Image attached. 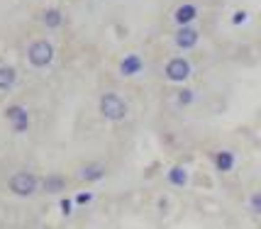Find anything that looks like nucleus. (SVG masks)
Instances as JSON below:
<instances>
[{
    "instance_id": "18",
    "label": "nucleus",
    "mask_w": 261,
    "mask_h": 229,
    "mask_svg": "<svg viewBox=\"0 0 261 229\" xmlns=\"http://www.w3.org/2000/svg\"><path fill=\"white\" fill-rule=\"evenodd\" d=\"M59 210H61L64 217H71V212H73V200H71V197H64V200L59 203Z\"/></svg>"
},
{
    "instance_id": "8",
    "label": "nucleus",
    "mask_w": 261,
    "mask_h": 229,
    "mask_svg": "<svg viewBox=\"0 0 261 229\" xmlns=\"http://www.w3.org/2000/svg\"><path fill=\"white\" fill-rule=\"evenodd\" d=\"M76 178H79L81 183H98V181L105 178V166H102L100 161H91V163L81 166L79 171H76Z\"/></svg>"
},
{
    "instance_id": "14",
    "label": "nucleus",
    "mask_w": 261,
    "mask_h": 229,
    "mask_svg": "<svg viewBox=\"0 0 261 229\" xmlns=\"http://www.w3.org/2000/svg\"><path fill=\"white\" fill-rule=\"evenodd\" d=\"M17 83V71L12 66H0V91H10Z\"/></svg>"
},
{
    "instance_id": "11",
    "label": "nucleus",
    "mask_w": 261,
    "mask_h": 229,
    "mask_svg": "<svg viewBox=\"0 0 261 229\" xmlns=\"http://www.w3.org/2000/svg\"><path fill=\"white\" fill-rule=\"evenodd\" d=\"M234 163H237V159H234V154L229 149H217L215 154H213V166H215L217 173L234 171Z\"/></svg>"
},
{
    "instance_id": "17",
    "label": "nucleus",
    "mask_w": 261,
    "mask_h": 229,
    "mask_svg": "<svg viewBox=\"0 0 261 229\" xmlns=\"http://www.w3.org/2000/svg\"><path fill=\"white\" fill-rule=\"evenodd\" d=\"M249 210L254 215H261V193H251L249 197Z\"/></svg>"
},
{
    "instance_id": "1",
    "label": "nucleus",
    "mask_w": 261,
    "mask_h": 229,
    "mask_svg": "<svg viewBox=\"0 0 261 229\" xmlns=\"http://www.w3.org/2000/svg\"><path fill=\"white\" fill-rule=\"evenodd\" d=\"M98 110H100V117L108 120V122H122L127 114H129V107H127L125 98L120 93H102L100 103H98Z\"/></svg>"
},
{
    "instance_id": "6",
    "label": "nucleus",
    "mask_w": 261,
    "mask_h": 229,
    "mask_svg": "<svg viewBox=\"0 0 261 229\" xmlns=\"http://www.w3.org/2000/svg\"><path fill=\"white\" fill-rule=\"evenodd\" d=\"M200 42V32L195 30L193 24H188V27H178L176 30V35H173V44L178 46L181 51H191L195 49Z\"/></svg>"
},
{
    "instance_id": "15",
    "label": "nucleus",
    "mask_w": 261,
    "mask_h": 229,
    "mask_svg": "<svg viewBox=\"0 0 261 229\" xmlns=\"http://www.w3.org/2000/svg\"><path fill=\"white\" fill-rule=\"evenodd\" d=\"M193 103H195L193 88H178V91H176V105H178V107H191Z\"/></svg>"
},
{
    "instance_id": "12",
    "label": "nucleus",
    "mask_w": 261,
    "mask_h": 229,
    "mask_svg": "<svg viewBox=\"0 0 261 229\" xmlns=\"http://www.w3.org/2000/svg\"><path fill=\"white\" fill-rule=\"evenodd\" d=\"M166 181H169L173 188H186L188 185V171L183 168V166H171L169 173H166Z\"/></svg>"
},
{
    "instance_id": "2",
    "label": "nucleus",
    "mask_w": 261,
    "mask_h": 229,
    "mask_svg": "<svg viewBox=\"0 0 261 229\" xmlns=\"http://www.w3.org/2000/svg\"><path fill=\"white\" fill-rule=\"evenodd\" d=\"M57 56V49L49 39H34L30 49H27V61L32 69H46L51 66V61Z\"/></svg>"
},
{
    "instance_id": "5",
    "label": "nucleus",
    "mask_w": 261,
    "mask_h": 229,
    "mask_svg": "<svg viewBox=\"0 0 261 229\" xmlns=\"http://www.w3.org/2000/svg\"><path fill=\"white\" fill-rule=\"evenodd\" d=\"M5 120L10 122L12 132L15 134H24L27 129H30V110L24 107V105H8L5 107Z\"/></svg>"
},
{
    "instance_id": "7",
    "label": "nucleus",
    "mask_w": 261,
    "mask_h": 229,
    "mask_svg": "<svg viewBox=\"0 0 261 229\" xmlns=\"http://www.w3.org/2000/svg\"><path fill=\"white\" fill-rule=\"evenodd\" d=\"M117 71H120L122 78L139 76L144 71V59L139 56V54H125V56L120 59V64H117Z\"/></svg>"
},
{
    "instance_id": "16",
    "label": "nucleus",
    "mask_w": 261,
    "mask_h": 229,
    "mask_svg": "<svg viewBox=\"0 0 261 229\" xmlns=\"http://www.w3.org/2000/svg\"><path fill=\"white\" fill-rule=\"evenodd\" d=\"M93 197H95V195H93L91 190H83V193H79L76 197H73V205L83 207V205H88V203H93Z\"/></svg>"
},
{
    "instance_id": "19",
    "label": "nucleus",
    "mask_w": 261,
    "mask_h": 229,
    "mask_svg": "<svg viewBox=\"0 0 261 229\" xmlns=\"http://www.w3.org/2000/svg\"><path fill=\"white\" fill-rule=\"evenodd\" d=\"M247 17H249V15H247V10H237L234 15H232V24H234V27H239V24L247 22Z\"/></svg>"
},
{
    "instance_id": "10",
    "label": "nucleus",
    "mask_w": 261,
    "mask_h": 229,
    "mask_svg": "<svg viewBox=\"0 0 261 229\" xmlns=\"http://www.w3.org/2000/svg\"><path fill=\"white\" fill-rule=\"evenodd\" d=\"M195 20H198V5H193V3H183V5H178L173 10V22L178 27H188Z\"/></svg>"
},
{
    "instance_id": "3",
    "label": "nucleus",
    "mask_w": 261,
    "mask_h": 229,
    "mask_svg": "<svg viewBox=\"0 0 261 229\" xmlns=\"http://www.w3.org/2000/svg\"><path fill=\"white\" fill-rule=\"evenodd\" d=\"M8 190L17 197H32L39 190V178L32 171H17L8 178Z\"/></svg>"
},
{
    "instance_id": "9",
    "label": "nucleus",
    "mask_w": 261,
    "mask_h": 229,
    "mask_svg": "<svg viewBox=\"0 0 261 229\" xmlns=\"http://www.w3.org/2000/svg\"><path fill=\"white\" fill-rule=\"evenodd\" d=\"M68 181L61 176V173H46L44 178H39V190L46 195H59L66 190Z\"/></svg>"
},
{
    "instance_id": "4",
    "label": "nucleus",
    "mask_w": 261,
    "mask_h": 229,
    "mask_svg": "<svg viewBox=\"0 0 261 229\" xmlns=\"http://www.w3.org/2000/svg\"><path fill=\"white\" fill-rule=\"evenodd\" d=\"M164 76L166 80L171 83H186V80L193 76V66H191V61L183 56H173L166 61V66H164Z\"/></svg>"
},
{
    "instance_id": "13",
    "label": "nucleus",
    "mask_w": 261,
    "mask_h": 229,
    "mask_svg": "<svg viewBox=\"0 0 261 229\" xmlns=\"http://www.w3.org/2000/svg\"><path fill=\"white\" fill-rule=\"evenodd\" d=\"M42 22H44L46 30H59L64 24V12L59 10V8H46L42 12Z\"/></svg>"
}]
</instances>
